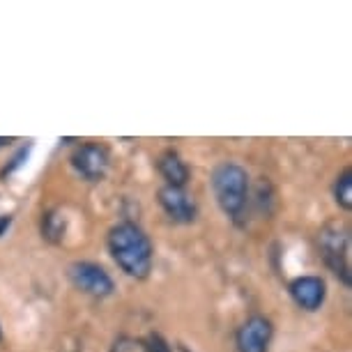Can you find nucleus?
Here are the masks:
<instances>
[{
    "label": "nucleus",
    "mask_w": 352,
    "mask_h": 352,
    "mask_svg": "<svg viewBox=\"0 0 352 352\" xmlns=\"http://www.w3.org/2000/svg\"><path fill=\"white\" fill-rule=\"evenodd\" d=\"M106 244H109L113 261L127 276L138 278V281L150 276L152 263H155V247L141 226L131 221L116 223L109 230Z\"/></svg>",
    "instance_id": "1"
},
{
    "label": "nucleus",
    "mask_w": 352,
    "mask_h": 352,
    "mask_svg": "<svg viewBox=\"0 0 352 352\" xmlns=\"http://www.w3.org/2000/svg\"><path fill=\"white\" fill-rule=\"evenodd\" d=\"M212 191L230 219H240L249 203V173L240 164L223 162L212 170Z\"/></svg>",
    "instance_id": "2"
},
{
    "label": "nucleus",
    "mask_w": 352,
    "mask_h": 352,
    "mask_svg": "<svg viewBox=\"0 0 352 352\" xmlns=\"http://www.w3.org/2000/svg\"><path fill=\"white\" fill-rule=\"evenodd\" d=\"M318 249L324 265L341 278L345 285L352 283V267H350V232L343 226H324L318 235Z\"/></svg>",
    "instance_id": "3"
},
{
    "label": "nucleus",
    "mask_w": 352,
    "mask_h": 352,
    "mask_svg": "<svg viewBox=\"0 0 352 352\" xmlns=\"http://www.w3.org/2000/svg\"><path fill=\"white\" fill-rule=\"evenodd\" d=\"M69 281L74 283V288L97 300L113 295L116 283H113L111 274L106 272L102 265L90 263V261H76L69 265Z\"/></svg>",
    "instance_id": "4"
},
{
    "label": "nucleus",
    "mask_w": 352,
    "mask_h": 352,
    "mask_svg": "<svg viewBox=\"0 0 352 352\" xmlns=\"http://www.w3.org/2000/svg\"><path fill=\"white\" fill-rule=\"evenodd\" d=\"M72 166L83 180L88 182H102L109 173L111 155L102 143H83L78 145L76 152L72 155Z\"/></svg>",
    "instance_id": "5"
},
{
    "label": "nucleus",
    "mask_w": 352,
    "mask_h": 352,
    "mask_svg": "<svg viewBox=\"0 0 352 352\" xmlns=\"http://www.w3.org/2000/svg\"><path fill=\"white\" fill-rule=\"evenodd\" d=\"M272 336H274V324L265 316H251L242 322V327L235 334L237 352H267Z\"/></svg>",
    "instance_id": "6"
},
{
    "label": "nucleus",
    "mask_w": 352,
    "mask_h": 352,
    "mask_svg": "<svg viewBox=\"0 0 352 352\" xmlns=\"http://www.w3.org/2000/svg\"><path fill=\"white\" fill-rule=\"evenodd\" d=\"M159 205L166 212V217L175 223H191L196 221L198 214V205L194 201V196H189L184 189L175 187H162L159 189Z\"/></svg>",
    "instance_id": "7"
},
{
    "label": "nucleus",
    "mask_w": 352,
    "mask_h": 352,
    "mask_svg": "<svg viewBox=\"0 0 352 352\" xmlns=\"http://www.w3.org/2000/svg\"><path fill=\"white\" fill-rule=\"evenodd\" d=\"M290 297L295 300V304L309 314H314L324 304V297H327V283L320 276L307 274V276H297L295 281L290 283Z\"/></svg>",
    "instance_id": "8"
},
{
    "label": "nucleus",
    "mask_w": 352,
    "mask_h": 352,
    "mask_svg": "<svg viewBox=\"0 0 352 352\" xmlns=\"http://www.w3.org/2000/svg\"><path fill=\"white\" fill-rule=\"evenodd\" d=\"M157 168L162 173V177L166 180V187H175L184 189L191 177L189 166L182 162V157L175 150H166L157 162Z\"/></svg>",
    "instance_id": "9"
},
{
    "label": "nucleus",
    "mask_w": 352,
    "mask_h": 352,
    "mask_svg": "<svg viewBox=\"0 0 352 352\" xmlns=\"http://www.w3.org/2000/svg\"><path fill=\"white\" fill-rule=\"evenodd\" d=\"M65 230H67V219L60 210H49L42 217V237L53 244L65 240Z\"/></svg>",
    "instance_id": "10"
},
{
    "label": "nucleus",
    "mask_w": 352,
    "mask_h": 352,
    "mask_svg": "<svg viewBox=\"0 0 352 352\" xmlns=\"http://www.w3.org/2000/svg\"><path fill=\"white\" fill-rule=\"evenodd\" d=\"M334 198L336 205L343 210H352V168H345L341 175L336 177L334 184Z\"/></svg>",
    "instance_id": "11"
},
{
    "label": "nucleus",
    "mask_w": 352,
    "mask_h": 352,
    "mask_svg": "<svg viewBox=\"0 0 352 352\" xmlns=\"http://www.w3.org/2000/svg\"><path fill=\"white\" fill-rule=\"evenodd\" d=\"M111 352H152L148 338L136 336H118L111 345Z\"/></svg>",
    "instance_id": "12"
},
{
    "label": "nucleus",
    "mask_w": 352,
    "mask_h": 352,
    "mask_svg": "<svg viewBox=\"0 0 352 352\" xmlns=\"http://www.w3.org/2000/svg\"><path fill=\"white\" fill-rule=\"evenodd\" d=\"M23 157H25V150H21V152H19V155H16L14 159H12V164L8 166V168H5V170H3V175H10V173H12V170H14V168H16V166H21V159H23Z\"/></svg>",
    "instance_id": "13"
},
{
    "label": "nucleus",
    "mask_w": 352,
    "mask_h": 352,
    "mask_svg": "<svg viewBox=\"0 0 352 352\" xmlns=\"http://www.w3.org/2000/svg\"><path fill=\"white\" fill-rule=\"evenodd\" d=\"M12 226V214H0V237L5 235V230H8Z\"/></svg>",
    "instance_id": "14"
},
{
    "label": "nucleus",
    "mask_w": 352,
    "mask_h": 352,
    "mask_svg": "<svg viewBox=\"0 0 352 352\" xmlns=\"http://www.w3.org/2000/svg\"><path fill=\"white\" fill-rule=\"evenodd\" d=\"M12 141H14V138H0V148H3V145H10Z\"/></svg>",
    "instance_id": "15"
},
{
    "label": "nucleus",
    "mask_w": 352,
    "mask_h": 352,
    "mask_svg": "<svg viewBox=\"0 0 352 352\" xmlns=\"http://www.w3.org/2000/svg\"><path fill=\"white\" fill-rule=\"evenodd\" d=\"M0 338H3V331H0Z\"/></svg>",
    "instance_id": "16"
}]
</instances>
